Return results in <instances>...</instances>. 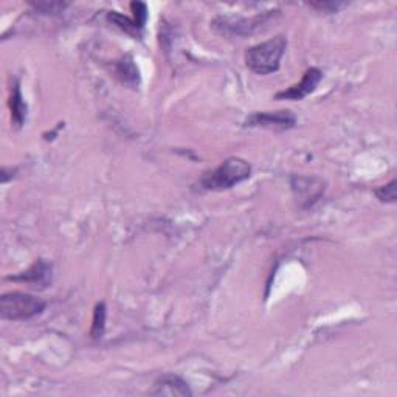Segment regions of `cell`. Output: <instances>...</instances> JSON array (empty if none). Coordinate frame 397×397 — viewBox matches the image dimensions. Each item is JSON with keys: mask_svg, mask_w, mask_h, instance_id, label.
<instances>
[{"mask_svg": "<svg viewBox=\"0 0 397 397\" xmlns=\"http://www.w3.org/2000/svg\"><path fill=\"white\" fill-rule=\"evenodd\" d=\"M250 176L251 166L249 161L239 157H230L216 170L203 172L201 180H198V186L207 191H224L244 182Z\"/></svg>", "mask_w": 397, "mask_h": 397, "instance_id": "obj_1", "label": "cell"}, {"mask_svg": "<svg viewBox=\"0 0 397 397\" xmlns=\"http://www.w3.org/2000/svg\"><path fill=\"white\" fill-rule=\"evenodd\" d=\"M287 48L286 36L262 42L245 52V64L256 75H270L280 69L281 58Z\"/></svg>", "mask_w": 397, "mask_h": 397, "instance_id": "obj_2", "label": "cell"}, {"mask_svg": "<svg viewBox=\"0 0 397 397\" xmlns=\"http://www.w3.org/2000/svg\"><path fill=\"white\" fill-rule=\"evenodd\" d=\"M45 302L34 295L23 292H8L0 298V315L3 320H30L45 310Z\"/></svg>", "mask_w": 397, "mask_h": 397, "instance_id": "obj_3", "label": "cell"}, {"mask_svg": "<svg viewBox=\"0 0 397 397\" xmlns=\"http://www.w3.org/2000/svg\"><path fill=\"white\" fill-rule=\"evenodd\" d=\"M295 123H297V118L288 111L256 112L245 120V126H250V128H266L273 131L292 129Z\"/></svg>", "mask_w": 397, "mask_h": 397, "instance_id": "obj_4", "label": "cell"}, {"mask_svg": "<svg viewBox=\"0 0 397 397\" xmlns=\"http://www.w3.org/2000/svg\"><path fill=\"white\" fill-rule=\"evenodd\" d=\"M272 13L275 11H269L267 14L262 16H255L251 19H227V17H219L213 22V27L218 30L222 34H238V36H247L250 34L253 30L260 28L264 22H267Z\"/></svg>", "mask_w": 397, "mask_h": 397, "instance_id": "obj_5", "label": "cell"}, {"mask_svg": "<svg viewBox=\"0 0 397 397\" xmlns=\"http://www.w3.org/2000/svg\"><path fill=\"white\" fill-rule=\"evenodd\" d=\"M321 80H323V71L317 67H310L309 70H306L302 81H299L298 84H295V86L292 87H288L287 90L278 92L275 95V98L299 101V100H303L304 96H308L309 93L314 92Z\"/></svg>", "mask_w": 397, "mask_h": 397, "instance_id": "obj_6", "label": "cell"}, {"mask_svg": "<svg viewBox=\"0 0 397 397\" xmlns=\"http://www.w3.org/2000/svg\"><path fill=\"white\" fill-rule=\"evenodd\" d=\"M8 280L17 282H27V284H32L34 287L38 286L45 287L48 282L52 281V266L45 261L39 260L36 261L27 272L16 276H8Z\"/></svg>", "mask_w": 397, "mask_h": 397, "instance_id": "obj_7", "label": "cell"}, {"mask_svg": "<svg viewBox=\"0 0 397 397\" xmlns=\"http://www.w3.org/2000/svg\"><path fill=\"white\" fill-rule=\"evenodd\" d=\"M154 396H191V389L182 377L176 374L161 376L151 391Z\"/></svg>", "mask_w": 397, "mask_h": 397, "instance_id": "obj_8", "label": "cell"}, {"mask_svg": "<svg viewBox=\"0 0 397 397\" xmlns=\"http://www.w3.org/2000/svg\"><path fill=\"white\" fill-rule=\"evenodd\" d=\"M117 75L124 84H129L132 87L138 86V81H140V73H138L137 65L129 55H126L122 58V61L117 63Z\"/></svg>", "mask_w": 397, "mask_h": 397, "instance_id": "obj_9", "label": "cell"}, {"mask_svg": "<svg viewBox=\"0 0 397 397\" xmlns=\"http://www.w3.org/2000/svg\"><path fill=\"white\" fill-rule=\"evenodd\" d=\"M10 109H11V118H13L14 124L21 128V126L25 123V118H27V104L22 98L21 86L17 81L14 86V92L11 93V98H10Z\"/></svg>", "mask_w": 397, "mask_h": 397, "instance_id": "obj_10", "label": "cell"}, {"mask_svg": "<svg viewBox=\"0 0 397 397\" xmlns=\"http://www.w3.org/2000/svg\"><path fill=\"white\" fill-rule=\"evenodd\" d=\"M106 328V304L98 303L95 306L93 310V321H92V329H90V337L93 340H98L103 337Z\"/></svg>", "mask_w": 397, "mask_h": 397, "instance_id": "obj_11", "label": "cell"}, {"mask_svg": "<svg viewBox=\"0 0 397 397\" xmlns=\"http://www.w3.org/2000/svg\"><path fill=\"white\" fill-rule=\"evenodd\" d=\"M107 19H109L112 23H115L118 28H122L123 32L129 33L132 36H140L141 33V28L137 25L135 21H131L129 17L117 13V11H111V13L107 14Z\"/></svg>", "mask_w": 397, "mask_h": 397, "instance_id": "obj_12", "label": "cell"}, {"mask_svg": "<svg viewBox=\"0 0 397 397\" xmlns=\"http://www.w3.org/2000/svg\"><path fill=\"white\" fill-rule=\"evenodd\" d=\"M396 188H397V182L396 180H391L389 183L381 186V188H377L374 191V194L381 202L394 203L396 202Z\"/></svg>", "mask_w": 397, "mask_h": 397, "instance_id": "obj_13", "label": "cell"}, {"mask_svg": "<svg viewBox=\"0 0 397 397\" xmlns=\"http://www.w3.org/2000/svg\"><path fill=\"white\" fill-rule=\"evenodd\" d=\"M131 10H132V13H134L135 23L143 30L144 23H146V19H148L146 5H144L143 2H132L131 3Z\"/></svg>", "mask_w": 397, "mask_h": 397, "instance_id": "obj_14", "label": "cell"}, {"mask_svg": "<svg viewBox=\"0 0 397 397\" xmlns=\"http://www.w3.org/2000/svg\"><path fill=\"white\" fill-rule=\"evenodd\" d=\"M36 10L42 11V13H47V14H53V13H61V11L67 7L69 3H61V2H39V3H32Z\"/></svg>", "mask_w": 397, "mask_h": 397, "instance_id": "obj_15", "label": "cell"}, {"mask_svg": "<svg viewBox=\"0 0 397 397\" xmlns=\"http://www.w3.org/2000/svg\"><path fill=\"white\" fill-rule=\"evenodd\" d=\"M309 5L312 8L324 11V13H335V11H339V8L343 7V3H340V2H315V3H309Z\"/></svg>", "mask_w": 397, "mask_h": 397, "instance_id": "obj_16", "label": "cell"}]
</instances>
